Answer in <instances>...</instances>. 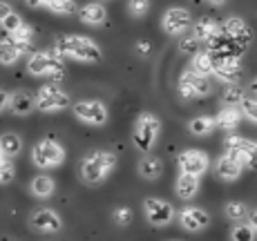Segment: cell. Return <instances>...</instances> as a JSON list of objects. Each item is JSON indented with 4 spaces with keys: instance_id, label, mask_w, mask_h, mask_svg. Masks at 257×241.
Masks as SVG:
<instances>
[{
    "instance_id": "ffe728a7",
    "label": "cell",
    "mask_w": 257,
    "mask_h": 241,
    "mask_svg": "<svg viewBox=\"0 0 257 241\" xmlns=\"http://www.w3.org/2000/svg\"><path fill=\"white\" fill-rule=\"evenodd\" d=\"M78 18L81 23L92 25V27H98V25H105L107 21V9L103 7L101 3H87L78 9Z\"/></svg>"
},
{
    "instance_id": "4fadbf2b",
    "label": "cell",
    "mask_w": 257,
    "mask_h": 241,
    "mask_svg": "<svg viewBox=\"0 0 257 241\" xmlns=\"http://www.w3.org/2000/svg\"><path fill=\"white\" fill-rule=\"evenodd\" d=\"M179 223L181 228L188 232H201L210 225V214L204 208H197V205H186L179 212Z\"/></svg>"
},
{
    "instance_id": "ab89813d",
    "label": "cell",
    "mask_w": 257,
    "mask_h": 241,
    "mask_svg": "<svg viewBox=\"0 0 257 241\" xmlns=\"http://www.w3.org/2000/svg\"><path fill=\"white\" fill-rule=\"evenodd\" d=\"M5 110H9V92L0 90V114H3Z\"/></svg>"
},
{
    "instance_id": "ac0fdd59",
    "label": "cell",
    "mask_w": 257,
    "mask_h": 241,
    "mask_svg": "<svg viewBox=\"0 0 257 241\" xmlns=\"http://www.w3.org/2000/svg\"><path fill=\"white\" fill-rule=\"evenodd\" d=\"M199 188H201V176H195V174H179L175 181V192L184 201L195 199L199 194Z\"/></svg>"
},
{
    "instance_id": "e0dca14e",
    "label": "cell",
    "mask_w": 257,
    "mask_h": 241,
    "mask_svg": "<svg viewBox=\"0 0 257 241\" xmlns=\"http://www.w3.org/2000/svg\"><path fill=\"white\" fill-rule=\"evenodd\" d=\"M137 172H139L141 179L146 181H157L164 174V161L155 154H143L137 163Z\"/></svg>"
},
{
    "instance_id": "f546056e",
    "label": "cell",
    "mask_w": 257,
    "mask_h": 241,
    "mask_svg": "<svg viewBox=\"0 0 257 241\" xmlns=\"http://www.w3.org/2000/svg\"><path fill=\"white\" fill-rule=\"evenodd\" d=\"M221 101H224L226 105H235L237 107V105H241V103L246 101V92L241 90L239 85H226Z\"/></svg>"
},
{
    "instance_id": "d4e9b609",
    "label": "cell",
    "mask_w": 257,
    "mask_h": 241,
    "mask_svg": "<svg viewBox=\"0 0 257 241\" xmlns=\"http://www.w3.org/2000/svg\"><path fill=\"white\" fill-rule=\"evenodd\" d=\"M23 54H25V49L21 45H16L9 36L0 41V65H5V67L14 65V63L21 61Z\"/></svg>"
},
{
    "instance_id": "d6a6232c",
    "label": "cell",
    "mask_w": 257,
    "mask_h": 241,
    "mask_svg": "<svg viewBox=\"0 0 257 241\" xmlns=\"http://www.w3.org/2000/svg\"><path fill=\"white\" fill-rule=\"evenodd\" d=\"M47 9L52 14H56V16H72L76 12V3L74 0H52Z\"/></svg>"
},
{
    "instance_id": "1f68e13d",
    "label": "cell",
    "mask_w": 257,
    "mask_h": 241,
    "mask_svg": "<svg viewBox=\"0 0 257 241\" xmlns=\"http://www.w3.org/2000/svg\"><path fill=\"white\" fill-rule=\"evenodd\" d=\"M257 232L250 223H237L230 232V241H255Z\"/></svg>"
},
{
    "instance_id": "6da1fadb",
    "label": "cell",
    "mask_w": 257,
    "mask_h": 241,
    "mask_svg": "<svg viewBox=\"0 0 257 241\" xmlns=\"http://www.w3.org/2000/svg\"><path fill=\"white\" fill-rule=\"evenodd\" d=\"M116 154L110 150H92L78 163V176L87 185H101L116 170Z\"/></svg>"
},
{
    "instance_id": "7402d4cb",
    "label": "cell",
    "mask_w": 257,
    "mask_h": 241,
    "mask_svg": "<svg viewBox=\"0 0 257 241\" xmlns=\"http://www.w3.org/2000/svg\"><path fill=\"white\" fill-rule=\"evenodd\" d=\"M29 192H32L36 199H49L56 192V181L49 174H38L29 181Z\"/></svg>"
},
{
    "instance_id": "2e32d148",
    "label": "cell",
    "mask_w": 257,
    "mask_h": 241,
    "mask_svg": "<svg viewBox=\"0 0 257 241\" xmlns=\"http://www.w3.org/2000/svg\"><path fill=\"white\" fill-rule=\"evenodd\" d=\"M221 32H224L228 38H233L235 43H239L241 47H246L250 41H253V32H250L248 25L241 21V18H228V21L221 25Z\"/></svg>"
},
{
    "instance_id": "f35d334b",
    "label": "cell",
    "mask_w": 257,
    "mask_h": 241,
    "mask_svg": "<svg viewBox=\"0 0 257 241\" xmlns=\"http://www.w3.org/2000/svg\"><path fill=\"white\" fill-rule=\"evenodd\" d=\"M25 3H27L29 7H34V9H47L52 0H25Z\"/></svg>"
},
{
    "instance_id": "603a6c76",
    "label": "cell",
    "mask_w": 257,
    "mask_h": 241,
    "mask_svg": "<svg viewBox=\"0 0 257 241\" xmlns=\"http://www.w3.org/2000/svg\"><path fill=\"white\" fill-rule=\"evenodd\" d=\"M219 29L221 27H217V23L212 21V18L204 16V18H199V21L192 25V36H195L199 43H210L212 38L219 34Z\"/></svg>"
},
{
    "instance_id": "484cf974",
    "label": "cell",
    "mask_w": 257,
    "mask_h": 241,
    "mask_svg": "<svg viewBox=\"0 0 257 241\" xmlns=\"http://www.w3.org/2000/svg\"><path fill=\"white\" fill-rule=\"evenodd\" d=\"M23 139L18 134H14V132H5L3 136H0V150H3V154L7 156V159H16V156H21L23 152Z\"/></svg>"
},
{
    "instance_id": "cb8c5ba5",
    "label": "cell",
    "mask_w": 257,
    "mask_h": 241,
    "mask_svg": "<svg viewBox=\"0 0 257 241\" xmlns=\"http://www.w3.org/2000/svg\"><path fill=\"white\" fill-rule=\"evenodd\" d=\"M190 70L197 72L199 76H206V78L215 74V58H212V54L208 49H201V52H197L195 56H192Z\"/></svg>"
},
{
    "instance_id": "44dd1931",
    "label": "cell",
    "mask_w": 257,
    "mask_h": 241,
    "mask_svg": "<svg viewBox=\"0 0 257 241\" xmlns=\"http://www.w3.org/2000/svg\"><path fill=\"white\" fill-rule=\"evenodd\" d=\"M241 119H244V112H241V107H235V105H226L224 110L215 116L217 127L224 132H233L235 127H239Z\"/></svg>"
},
{
    "instance_id": "3957f363",
    "label": "cell",
    "mask_w": 257,
    "mask_h": 241,
    "mask_svg": "<svg viewBox=\"0 0 257 241\" xmlns=\"http://www.w3.org/2000/svg\"><path fill=\"white\" fill-rule=\"evenodd\" d=\"M27 72L32 76H45L49 78V83H61L65 78V63L54 47L43 49V52H34L27 58Z\"/></svg>"
},
{
    "instance_id": "5bb4252c",
    "label": "cell",
    "mask_w": 257,
    "mask_h": 241,
    "mask_svg": "<svg viewBox=\"0 0 257 241\" xmlns=\"http://www.w3.org/2000/svg\"><path fill=\"white\" fill-rule=\"evenodd\" d=\"M241 170H244V165H241L239 161H237V156L230 154V152H224V154L215 161V174L219 176L221 181H237L241 176Z\"/></svg>"
},
{
    "instance_id": "7c38bea8",
    "label": "cell",
    "mask_w": 257,
    "mask_h": 241,
    "mask_svg": "<svg viewBox=\"0 0 257 241\" xmlns=\"http://www.w3.org/2000/svg\"><path fill=\"white\" fill-rule=\"evenodd\" d=\"M29 225L38 232H61L63 228V217L54 208H38L36 212L29 217Z\"/></svg>"
},
{
    "instance_id": "ee69618b",
    "label": "cell",
    "mask_w": 257,
    "mask_h": 241,
    "mask_svg": "<svg viewBox=\"0 0 257 241\" xmlns=\"http://www.w3.org/2000/svg\"><path fill=\"white\" fill-rule=\"evenodd\" d=\"M248 92H250V94H253V96L257 98V78H255V81H253V83H250V87H248Z\"/></svg>"
},
{
    "instance_id": "9a60e30c",
    "label": "cell",
    "mask_w": 257,
    "mask_h": 241,
    "mask_svg": "<svg viewBox=\"0 0 257 241\" xmlns=\"http://www.w3.org/2000/svg\"><path fill=\"white\" fill-rule=\"evenodd\" d=\"M212 76L217 81L226 83V85H237L241 78V63L239 58H226V61H215V74Z\"/></svg>"
},
{
    "instance_id": "b9f144b4",
    "label": "cell",
    "mask_w": 257,
    "mask_h": 241,
    "mask_svg": "<svg viewBox=\"0 0 257 241\" xmlns=\"http://www.w3.org/2000/svg\"><path fill=\"white\" fill-rule=\"evenodd\" d=\"M12 12H14V9L9 7L7 3H0V21H3V18H7V16H9V14H12Z\"/></svg>"
},
{
    "instance_id": "8992f818",
    "label": "cell",
    "mask_w": 257,
    "mask_h": 241,
    "mask_svg": "<svg viewBox=\"0 0 257 241\" xmlns=\"http://www.w3.org/2000/svg\"><path fill=\"white\" fill-rule=\"evenodd\" d=\"M65 161V147L54 139H41L32 147V163L38 170H54Z\"/></svg>"
},
{
    "instance_id": "30bf717a",
    "label": "cell",
    "mask_w": 257,
    "mask_h": 241,
    "mask_svg": "<svg viewBox=\"0 0 257 241\" xmlns=\"http://www.w3.org/2000/svg\"><path fill=\"white\" fill-rule=\"evenodd\" d=\"M190 25H192V16L186 7L166 9L164 18H161V27H164V32L170 34V36H181V34H186L188 29H190Z\"/></svg>"
},
{
    "instance_id": "8fae6325",
    "label": "cell",
    "mask_w": 257,
    "mask_h": 241,
    "mask_svg": "<svg viewBox=\"0 0 257 241\" xmlns=\"http://www.w3.org/2000/svg\"><path fill=\"white\" fill-rule=\"evenodd\" d=\"M177 165H179L181 174H195L201 176L206 174V170L210 168V159L204 150H184L177 159Z\"/></svg>"
},
{
    "instance_id": "9c48e42d",
    "label": "cell",
    "mask_w": 257,
    "mask_h": 241,
    "mask_svg": "<svg viewBox=\"0 0 257 241\" xmlns=\"http://www.w3.org/2000/svg\"><path fill=\"white\" fill-rule=\"evenodd\" d=\"M177 90H179V96L190 101V98H201L206 94H210V83L206 76H199L197 72H192L188 67L186 72H181L179 83H177Z\"/></svg>"
},
{
    "instance_id": "d6986e66",
    "label": "cell",
    "mask_w": 257,
    "mask_h": 241,
    "mask_svg": "<svg viewBox=\"0 0 257 241\" xmlns=\"http://www.w3.org/2000/svg\"><path fill=\"white\" fill-rule=\"evenodd\" d=\"M9 110L18 116L32 114L36 110V96H32L29 92H23V90L14 92V94H9Z\"/></svg>"
},
{
    "instance_id": "5b68a950",
    "label": "cell",
    "mask_w": 257,
    "mask_h": 241,
    "mask_svg": "<svg viewBox=\"0 0 257 241\" xmlns=\"http://www.w3.org/2000/svg\"><path fill=\"white\" fill-rule=\"evenodd\" d=\"M34 96H36V110L43 114H56V112H63L72 105L70 94L58 83H45L38 87Z\"/></svg>"
},
{
    "instance_id": "277c9868",
    "label": "cell",
    "mask_w": 257,
    "mask_h": 241,
    "mask_svg": "<svg viewBox=\"0 0 257 241\" xmlns=\"http://www.w3.org/2000/svg\"><path fill=\"white\" fill-rule=\"evenodd\" d=\"M161 134V121L152 112H141L135 121V130H132V145L141 152V154H150L155 150L157 141Z\"/></svg>"
},
{
    "instance_id": "d590c367",
    "label": "cell",
    "mask_w": 257,
    "mask_h": 241,
    "mask_svg": "<svg viewBox=\"0 0 257 241\" xmlns=\"http://www.w3.org/2000/svg\"><path fill=\"white\" fill-rule=\"evenodd\" d=\"M127 12L135 18H143L150 12V0H127Z\"/></svg>"
},
{
    "instance_id": "bcb514c9",
    "label": "cell",
    "mask_w": 257,
    "mask_h": 241,
    "mask_svg": "<svg viewBox=\"0 0 257 241\" xmlns=\"http://www.w3.org/2000/svg\"><path fill=\"white\" fill-rule=\"evenodd\" d=\"M170 241H179V239H170Z\"/></svg>"
},
{
    "instance_id": "ba28073f",
    "label": "cell",
    "mask_w": 257,
    "mask_h": 241,
    "mask_svg": "<svg viewBox=\"0 0 257 241\" xmlns=\"http://www.w3.org/2000/svg\"><path fill=\"white\" fill-rule=\"evenodd\" d=\"M143 214L150 225L166 228L175 221V205L166 199H159V196H148V199H143Z\"/></svg>"
},
{
    "instance_id": "f1b7e54d",
    "label": "cell",
    "mask_w": 257,
    "mask_h": 241,
    "mask_svg": "<svg viewBox=\"0 0 257 241\" xmlns=\"http://www.w3.org/2000/svg\"><path fill=\"white\" fill-rule=\"evenodd\" d=\"M224 212L230 221H244V219H248L250 210H248V205L241 203V201H228L226 208H224Z\"/></svg>"
},
{
    "instance_id": "4316f807",
    "label": "cell",
    "mask_w": 257,
    "mask_h": 241,
    "mask_svg": "<svg viewBox=\"0 0 257 241\" xmlns=\"http://www.w3.org/2000/svg\"><path fill=\"white\" fill-rule=\"evenodd\" d=\"M215 127H217L215 116H197V119L188 123V132L195 136H208Z\"/></svg>"
},
{
    "instance_id": "7a4b0ae2",
    "label": "cell",
    "mask_w": 257,
    "mask_h": 241,
    "mask_svg": "<svg viewBox=\"0 0 257 241\" xmlns=\"http://www.w3.org/2000/svg\"><path fill=\"white\" fill-rule=\"evenodd\" d=\"M54 49L63 58H74L78 63H90V65H94V63L103 61V49L98 47V43L87 36H78V34L58 36L56 43H54Z\"/></svg>"
},
{
    "instance_id": "4dcf8cb0",
    "label": "cell",
    "mask_w": 257,
    "mask_h": 241,
    "mask_svg": "<svg viewBox=\"0 0 257 241\" xmlns=\"http://www.w3.org/2000/svg\"><path fill=\"white\" fill-rule=\"evenodd\" d=\"M9 38H12L14 43H16V45H21L25 52H27V47L32 45V41H34V29L29 27L27 23L23 25L21 29H18V32H14V34H9Z\"/></svg>"
},
{
    "instance_id": "74e56055",
    "label": "cell",
    "mask_w": 257,
    "mask_h": 241,
    "mask_svg": "<svg viewBox=\"0 0 257 241\" xmlns=\"http://www.w3.org/2000/svg\"><path fill=\"white\" fill-rule=\"evenodd\" d=\"M179 49H181L184 54H188V56H195L197 52H201V49H199V41H197L195 36H190V38H186V41H181Z\"/></svg>"
},
{
    "instance_id": "e575fe53",
    "label": "cell",
    "mask_w": 257,
    "mask_h": 241,
    "mask_svg": "<svg viewBox=\"0 0 257 241\" xmlns=\"http://www.w3.org/2000/svg\"><path fill=\"white\" fill-rule=\"evenodd\" d=\"M23 25H25V21L21 18V14H16V12H12L7 18H3V21H0V27H3L7 34L18 32V29L23 27Z\"/></svg>"
},
{
    "instance_id": "52a82bcc",
    "label": "cell",
    "mask_w": 257,
    "mask_h": 241,
    "mask_svg": "<svg viewBox=\"0 0 257 241\" xmlns=\"http://www.w3.org/2000/svg\"><path fill=\"white\" fill-rule=\"evenodd\" d=\"M72 114L76 121H81L83 125H90V127H103L110 121L107 105L103 101H96V98H83V101L74 103Z\"/></svg>"
},
{
    "instance_id": "7bdbcfd3",
    "label": "cell",
    "mask_w": 257,
    "mask_h": 241,
    "mask_svg": "<svg viewBox=\"0 0 257 241\" xmlns=\"http://www.w3.org/2000/svg\"><path fill=\"white\" fill-rule=\"evenodd\" d=\"M248 223L253 225V228H255V232H257V208H253V210H250V212H248Z\"/></svg>"
},
{
    "instance_id": "836d02e7",
    "label": "cell",
    "mask_w": 257,
    "mask_h": 241,
    "mask_svg": "<svg viewBox=\"0 0 257 241\" xmlns=\"http://www.w3.org/2000/svg\"><path fill=\"white\" fill-rule=\"evenodd\" d=\"M132 219H135V212H132L127 205H118V208H114V212H112V221H114L118 228H125V225H130Z\"/></svg>"
},
{
    "instance_id": "83f0119b",
    "label": "cell",
    "mask_w": 257,
    "mask_h": 241,
    "mask_svg": "<svg viewBox=\"0 0 257 241\" xmlns=\"http://www.w3.org/2000/svg\"><path fill=\"white\" fill-rule=\"evenodd\" d=\"M16 179V163L14 159H7L0 150V185H7Z\"/></svg>"
},
{
    "instance_id": "60d3db41",
    "label": "cell",
    "mask_w": 257,
    "mask_h": 241,
    "mask_svg": "<svg viewBox=\"0 0 257 241\" xmlns=\"http://www.w3.org/2000/svg\"><path fill=\"white\" fill-rule=\"evenodd\" d=\"M137 49H139L141 56H148V54H150V49H152V45L148 41H141V43H137Z\"/></svg>"
},
{
    "instance_id": "f6af8a7d",
    "label": "cell",
    "mask_w": 257,
    "mask_h": 241,
    "mask_svg": "<svg viewBox=\"0 0 257 241\" xmlns=\"http://www.w3.org/2000/svg\"><path fill=\"white\" fill-rule=\"evenodd\" d=\"M208 3H210V5H215V7H219V5H224L226 0H208Z\"/></svg>"
},
{
    "instance_id": "8d00e7d4",
    "label": "cell",
    "mask_w": 257,
    "mask_h": 241,
    "mask_svg": "<svg viewBox=\"0 0 257 241\" xmlns=\"http://www.w3.org/2000/svg\"><path fill=\"white\" fill-rule=\"evenodd\" d=\"M239 107H241V112H244L246 119L257 125V98H246Z\"/></svg>"
}]
</instances>
